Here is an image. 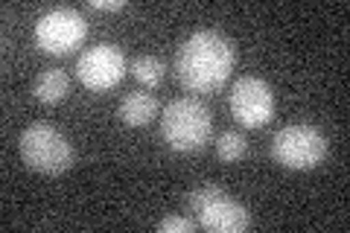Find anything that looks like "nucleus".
Wrapping results in <instances>:
<instances>
[{
    "mask_svg": "<svg viewBox=\"0 0 350 233\" xmlns=\"http://www.w3.org/2000/svg\"><path fill=\"white\" fill-rule=\"evenodd\" d=\"M237 64V47L216 29L193 32L175 53V76L193 94L219 91Z\"/></svg>",
    "mask_w": 350,
    "mask_h": 233,
    "instance_id": "f257e3e1",
    "label": "nucleus"
},
{
    "mask_svg": "<svg viewBox=\"0 0 350 233\" xmlns=\"http://www.w3.org/2000/svg\"><path fill=\"white\" fill-rule=\"evenodd\" d=\"M211 131H213L211 111L193 96L172 99L161 111V137L178 154H193L204 149L207 140H211Z\"/></svg>",
    "mask_w": 350,
    "mask_h": 233,
    "instance_id": "f03ea898",
    "label": "nucleus"
},
{
    "mask_svg": "<svg viewBox=\"0 0 350 233\" xmlns=\"http://www.w3.org/2000/svg\"><path fill=\"white\" fill-rule=\"evenodd\" d=\"M21 158L29 169L44 175H62L73 163V143L53 123H32L21 135Z\"/></svg>",
    "mask_w": 350,
    "mask_h": 233,
    "instance_id": "7ed1b4c3",
    "label": "nucleus"
},
{
    "mask_svg": "<svg viewBox=\"0 0 350 233\" xmlns=\"http://www.w3.org/2000/svg\"><path fill=\"white\" fill-rule=\"evenodd\" d=\"M327 158V137L315 126H283L271 137V161L286 169H315Z\"/></svg>",
    "mask_w": 350,
    "mask_h": 233,
    "instance_id": "20e7f679",
    "label": "nucleus"
},
{
    "mask_svg": "<svg viewBox=\"0 0 350 233\" xmlns=\"http://www.w3.org/2000/svg\"><path fill=\"white\" fill-rule=\"evenodd\" d=\"M32 38L47 55H68L88 38V20L70 6H53L38 15Z\"/></svg>",
    "mask_w": 350,
    "mask_h": 233,
    "instance_id": "39448f33",
    "label": "nucleus"
},
{
    "mask_svg": "<svg viewBox=\"0 0 350 233\" xmlns=\"http://www.w3.org/2000/svg\"><path fill=\"white\" fill-rule=\"evenodd\" d=\"M76 76H79L82 87L94 94L111 91L126 76V55L117 44H94L76 61Z\"/></svg>",
    "mask_w": 350,
    "mask_h": 233,
    "instance_id": "423d86ee",
    "label": "nucleus"
},
{
    "mask_svg": "<svg viewBox=\"0 0 350 233\" xmlns=\"http://www.w3.org/2000/svg\"><path fill=\"white\" fill-rule=\"evenodd\" d=\"M231 114L239 126L262 128L275 117V91L260 76H243L231 87Z\"/></svg>",
    "mask_w": 350,
    "mask_h": 233,
    "instance_id": "0eeeda50",
    "label": "nucleus"
},
{
    "mask_svg": "<svg viewBox=\"0 0 350 233\" xmlns=\"http://www.w3.org/2000/svg\"><path fill=\"white\" fill-rule=\"evenodd\" d=\"M196 221H199V228L213 230V233H239L251 228V213L245 204H239L237 198L225 193L213 198L211 204H204L196 213Z\"/></svg>",
    "mask_w": 350,
    "mask_h": 233,
    "instance_id": "6e6552de",
    "label": "nucleus"
},
{
    "mask_svg": "<svg viewBox=\"0 0 350 233\" xmlns=\"http://www.w3.org/2000/svg\"><path fill=\"white\" fill-rule=\"evenodd\" d=\"M158 114V99L146 91H131L120 99V120L126 126H146Z\"/></svg>",
    "mask_w": 350,
    "mask_h": 233,
    "instance_id": "1a4fd4ad",
    "label": "nucleus"
},
{
    "mask_svg": "<svg viewBox=\"0 0 350 233\" xmlns=\"http://www.w3.org/2000/svg\"><path fill=\"white\" fill-rule=\"evenodd\" d=\"M68 91H70V79H68V73L59 70V68L41 70L36 76V82H32V94H36V99L44 105L62 102V99L68 96Z\"/></svg>",
    "mask_w": 350,
    "mask_h": 233,
    "instance_id": "9d476101",
    "label": "nucleus"
},
{
    "mask_svg": "<svg viewBox=\"0 0 350 233\" xmlns=\"http://www.w3.org/2000/svg\"><path fill=\"white\" fill-rule=\"evenodd\" d=\"M163 73H167V68H163V61L158 59V55H137V59H131V76L146 85V87H158L163 82Z\"/></svg>",
    "mask_w": 350,
    "mask_h": 233,
    "instance_id": "9b49d317",
    "label": "nucleus"
},
{
    "mask_svg": "<svg viewBox=\"0 0 350 233\" xmlns=\"http://www.w3.org/2000/svg\"><path fill=\"white\" fill-rule=\"evenodd\" d=\"M245 152H248V143H245V137L239 135V131H225V135L216 140V154L222 161H228V163L245 158Z\"/></svg>",
    "mask_w": 350,
    "mask_h": 233,
    "instance_id": "f8f14e48",
    "label": "nucleus"
},
{
    "mask_svg": "<svg viewBox=\"0 0 350 233\" xmlns=\"http://www.w3.org/2000/svg\"><path fill=\"white\" fill-rule=\"evenodd\" d=\"M219 195H225L222 184H199V187H193V193L187 195V204H190L193 213H199L204 204H211L213 198H219Z\"/></svg>",
    "mask_w": 350,
    "mask_h": 233,
    "instance_id": "ddd939ff",
    "label": "nucleus"
},
{
    "mask_svg": "<svg viewBox=\"0 0 350 233\" xmlns=\"http://www.w3.org/2000/svg\"><path fill=\"white\" fill-rule=\"evenodd\" d=\"M199 228V221L196 219H187V216H167L158 221V230L161 233H190Z\"/></svg>",
    "mask_w": 350,
    "mask_h": 233,
    "instance_id": "4468645a",
    "label": "nucleus"
},
{
    "mask_svg": "<svg viewBox=\"0 0 350 233\" xmlns=\"http://www.w3.org/2000/svg\"><path fill=\"white\" fill-rule=\"evenodd\" d=\"M88 6L96 12H120V9H126V0H91Z\"/></svg>",
    "mask_w": 350,
    "mask_h": 233,
    "instance_id": "2eb2a0df",
    "label": "nucleus"
}]
</instances>
